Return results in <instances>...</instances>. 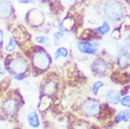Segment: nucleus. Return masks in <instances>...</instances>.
<instances>
[{
    "mask_svg": "<svg viewBox=\"0 0 130 129\" xmlns=\"http://www.w3.org/2000/svg\"><path fill=\"white\" fill-rule=\"evenodd\" d=\"M110 108L107 104L101 103L100 101L94 98L88 97L82 101L79 106V115L82 118H88V119H96L99 122L102 120L108 118V114H107V110Z\"/></svg>",
    "mask_w": 130,
    "mask_h": 129,
    "instance_id": "7ed1b4c3",
    "label": "nucleus"
},
{
    "mask_svg": "<svg viewBox=\"0 0 130 129\" xmlns=\"http://www.w3.org/2000/svg\"><path fill=\"white\" fill-rule=\"evenodd\" d=\"M52 58L42 46H34L30 54V68L35 75L43 74L50 68Z\"/></svg>",
    "mask_w": 130,
    "mask_h": 129,
    "instance_id": "20e7f679",
    "label": "nucleus"
},
{
    "mask_svg": "<svg viewBox=\"0 0 130 129\" xmlns=\"http://www.w3.org/2000/svg\"><path fill=\"white\" fill-rule=\"evenodd\" d=\"M36 42L39 43L41 45H43L45 47H48L49 46V39L46 37V36H39V37H36ZM42 46V47H43Z\"/></svg>",
    "mask_w": 130,
    "mask_h": 129,
    "instance_id": "6ab92c4d",
    "label": "nucleus"
},
{
    "mask_svg": "<svg viewBox=\"0 0 130 129\" xmlns=\"http://www.w3.org/2000/svg\"><path fill=\"white\" fill-rule=\"evenodd\" d=\"M26 24L34 29H38L43 26L45 22L44 14L38 9H31L26 15Z\"/></svg>",
    "mask_w": 130,
    "mask_h": 129,
    "instance_id": "6e6552de",
    "label": "nucleus"
},
{
    "mask_svg": "<svg viewBox=\"0 0 130 129\" xmlns=\"http://www.w3.org/2000/svg\"><path fill=\"white\" fill-rule=\"evenodd\" d=\"M117 64L118 67L121 69H127L129 66V51L128 47L122 46L118 52L117 56Z\"/></svg>",
    "mask_w": 130,
    "mask_h": 129,
    "instance_id": "9b49d317",
    "label": "nucleus"
},
{
    "mask_svg": "<svg viewBox=\"0 0 130 129\" xmlns=\"http://www.w3.org/2000/svg\"><path fill=\"white\" fill-rule=\"evenodd\" d=\"M67 56H68V50L65 47H59L54 54V58L59 59V58H66Z\"/></svg>",
    "mask_w": 130,
    "mask_h": 129,
    "instance_id": "f3484780",
    "label": "nucleus"
},
{
    "mask_svg": "<svg viewBox=\"0 0 130 129\" xmlns=\"http://www.w3.org/2000/svg\"><path fill=\"white\" fill-rule=\"evenodd\" d=\"M40 91H41V97L52 99L59 91V83L56 78L50 76L42 81Z\"/></svg>",
    "mask_w": 130,
    "mask_h": 129,
    "instance_id": "0eeeda50",
    "label": "nucleus"
},
{
    "mask_svg": "<svg viewBox=\"0 0 130 129\" xmlns=\"http://www.w3.org/2000/svg\"><path fill=\"white\" fill-rule=\"evenodd\" d=\"M104 85H105V83L103 81H96L94 84H93V86H92V93H93L94 96H97L99 90H100Z\"/></svg>",
    "mask_w": 130,
    "mask_h": 129,
    "instance_id": "aec40b11",
    "label": "nucleus"
},
{
    "mask_svg": "<svg viewBox=\"0 0 130 129\" xmlns=\"http://www.w3.org/2000/svg\"><path fill=\"white\" fill-rule=\"evenodd\" d=\"M130 119V112H129V108L127 109L121 110L120 112H118L115 116V119H114V122L115 123H121V122H124V123H128Z\"/></svg>",
    "mask_w": 130,
    "mask_h": 129,
    "instance_id": "2eb2a0df",
    "label": "nucleus"
},
{
    "mask_svg": "<svg viewBox=\"0 0 130 129\" xmlns=\"http://www.w3.org/2000/svg\"><path fill=\"white\" fill-rule=\"evenodd\" d=\"M95 31L97 33H99L100 35H106V34H107V33L110 31V26H109L107 22H104L102 26L95 28Z\"/></svg>",
    "mask_w": 130,
    "mask_h": 129,
    "instance_id": "dca6fc26",
    "label": "nucleus"
},
{
    "mask_svg": "<svg viewBox=\"0 0 130 129\" xmlns=\"http://www.w3.org/2000/svg\"><path fill=\"white\" fill-rule=\"evenodd\" d=\"M5 70L17 80H22L30 73L28 59L19 52L9 54L5 58Z\"/></svg>",
    "mask_w": 130,
    "mask_h": 129,
    "instance_id": "f03ea898",
    "label": "nucleus"
},
{
    "mask_svg": "<svg viewBox=\"0 0 130 129\" xmlns=\"http://www.w3.org/2000/svg\"><path fill=\"white\" fill-rule=\"evenodd\" d=\"M26 120H27V123H28L30 127L38 128L40 126V118L37 111H31V112L28 113Z\"/></svg>",
    "mask_w": 130,
    "mask_h": 129,
    "instance_id": "4468645a",
    "label": "nucleus"
},
{
    "mask_svg": "<svg viewBox=\"0 0 130 129\" xmlns=\"http://www.w3.org/2000/svg\"><path fill=\"white\" fill-rule=\"evenodd\" d=\"M71 1H73V0H71Z\"/></svg>",
    "mask_w": 130,
    "mask_h": 129,
    "instance_id": "bb28decb",
    "label": "nucleus"
},
{
    "mask_svg": "<svg viewBox=\"0 0 130 129\" xmlns=\"http://www.w3.org/2000/svg\"><path fill=\"white\" fill-rule=\"evenodd\" d=\"M77 49L80 51V53L82 54H85V55H91L93 56L95 55L96 53L99 50V44H98L97 42H94V41H81V42H78L77 44Z\"/></svg>",
    "mask_w": 130,
    "mask_h": 129,
    "instance_id": "9d476101",
    "label": "nucleus"
},
{
    "mask_svg": "<svg viewBox=\"0 0 130 129\" xmlns=\"http://www.w3.org/2000/svg\"><path fill=\"white\" fill-rule=\"evenodd\" d=\"M119 30H120L119 28L115 29L113 32H112V34H111V36H112L115 40H120V38H121V32Z\"/></svg>",
    "mask_w": 130,
    "mask_h": 129,
    "instance_id": "5701e85b",
    "label": "nucleus"
},
{
    "mask_svg": "<svg viewBox=\"0 0 130 129\" xmlns=\"http://www.w3.org/2000/svg\"><path fill=\"white\" fill-rule=\"evenodd\" d=\"M16 47H17L16 41H15V39H13L12 37H10V40H9L8 44L5 46V50H6L8 53H12V52H14V50L16 49Z\"/></svg>",
    "mask_w": 130,
    "mask_h": 129,
    "instance_id": "a211bd4d",
    "label": "nucleus"
},
{
    "mask_svg": "<svg viewBox=\"0 0 130 129\" xmlns=\"http://www.w3.org/2000/svg\"><path fill=\"white\" fill-rule=\"evenodd\" d=\"M113 60L107 53L98 56L91 64V71L94 76L105 77L113 68Z\"/></svg>",
    "mask_w": 130,
    "mask_h": 129,
    "instance_id": "39448f33",
    "label": "nucleus"
},
{
    "mask_svg": "<svg viewBox=\"0 0 130 129\" xmlns=\"http://www.w3.org/2000/svg\"><path fill=\"white\" fill-rule=\"evenodd\" d=\"M130 96L129 94H126V95H124V97H121L120 99V102L119 103L123 106V107H126V108H129L130 107Z\"/></svg>",
    "mask_w": 130,
    "mask_h": 129,
    "instance_id": "412c9836",
    "label": "nucleus"
},
{
    "mask_svg": "<svg viewBox=\"0 0 130 129\" xmlns=\"http://www.w3.org/2000/svg\"><path fill=\"white\" fill-rule=\"evenodd\" d=\"M121 97H122L121 91H118V90H110L105 94V100L107 101V103H108L111 106H116L120 102Z\"/></svg>",
    "mask_w": 130,
    "mask_h": 129,
    "instance_id": "ddd939ff",
    "label": "nucleus"
},
{
    "mask_svg": "<svg viewBox=\"0 0 130 129\" xmlns=\"http://www.w3.org/2000/svg\"><path fill=\"white\" fill-rule=\"evenodd\" d=\"M103 14L111 22H119L124 17L125 9L120 0H107L103 7Z\"/></svg>",
    "mask_w": 130,
    "mask_h": 129,
    "instance_id": "423d86ee",
    "label": "nucleus"
},
{
    "mask_svg": "<svg viewBox=\"0 0 130 129\" xmlns=\"http://www.w3.org/2000/svg\"><path fill=\"white\" fill-rule=\"evenodd\" d=\"M2 46H3V32H2V30L0 29V54H1Z\"/></svg>",
    "mask_w": 130,
    "mask_h": 129,
    "instance_id": "b1692460",
    "label": "nucleus"
},
{
    "mask_svg": "<svg viewBox=\"0 0 130 129\" xmlns=\"http://www.w3.org/2000/svg\"><path fill=\"white\" fill-rule=\"evenodd\" d=\"M63 37V32H60V31H57V32L54 33V43H55L56 46H59V42H60V39Z\"/></svg>",
    "mask_w": 130,
    "mask_h": 129,
    "instance_id": "4be33fe9",
    "label": "nucleus"
},
{
    "mask_svg": "<svg viewBox=\"0 0 130 129\" xmlns=\"http://www.w3.org/2000/svg\"><path fill=\"white\" fill-rule=\"evenodd\" d=\"M24 104V98L19 90L8 91L0 101V120L15 122Z\"/></svg>",
    "mask_w": 130,
    "mask_h": 129,
    "instance_id": "f257e3e1",
    "label": "nucleus"
},
{
    "mask_svg": "<svg viewBox=\"0 0 130 129\" xmlns=\"http://www.w3.org/2000/svg\"><path fill=\"white\" fill-rule=\"evenodd\" d=\"M14 8L10 0H0V18L7 19L12 15Z\"/></svg>",
    "mask_w": 130,
    "mask_h": 129,
    "instance_id": "f8f14e48",
    "label": "nucleus"
},
{
    "mask_svg": "<svg viewBox=\"0 0 130 129\" xmlns=\"http://www.w3.org/2000/svg\"><path fill=\"white\" fill-rule=\"evenodd\" d=\"M67 127L68 129H98L97 126L91 121L73 114H70L68 116Z\"/></svg>",
    "mask_w": 130,
    "mask_h": 129,
    "instance_id": "1a4fd4ad",
    "label": "nucleus"
},
{
    "mask_svg": "<svg viewBox=\"0 0 130 129\" xmlns=\"http://www.w3.org/2000/svg\"><path fill=\"white\" fill-rule=\"evenodd\" d=\"M13 129H22V128H19V127H17V128H13Z\"/></svg>",
    "mask_w": 130,
    "mask_h": 129,
    "instance_id": "a878e982",
    "label": "nucleus"
},
{
    "mask_svg": "<svg viewBox=\"0 0 130 129\" xmlns=\"http://www.w3.org/2000/svg\"><path fill=\"white\" fill-rule=\"evenodd\" d=\"M5 72H6L5 68H3V67H2V65L0 64V74H1V75L5 74Z\"/></svg>",
    "mask_w": 130,
    "mask_h": 129,
    "instance_id": "393cba45",
    "label": "nucleus"
}]
</instances>
